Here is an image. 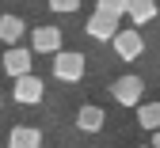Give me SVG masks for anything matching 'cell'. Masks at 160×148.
Returning <instances> with one entry per match:
<instances>
[{
  "instance_id": "cell-1",
  "label": "cell",
  "mask_w": 160,
  "mask_h": 148,
  "mask_svg": "<svg viewBox=\"0 0 160 148\" xmlns=\"http://www.w3.org/2000/svg\"><path fill=\"white\" fill-rule=\"evenodd\" d=\"M53 76L61 84H80V76H84V53L76 50H61L53 57Z\"/></svg>"
},
{
  "instance_id": "cell-2",
  "label": "cell",
  "mask_w": 160,
  "mask_h": 148,
  "mask_svg": "<svg viewBox=\"0 0 160 148\" xmlns=\"http://www.w3.org/2000/svg\"><path fill=\"white\" fill-rule=\"evenodd\" d=\"M12 95H15V103H23V107H34V103H42V95H46V80L42 76H19L15 84H12Z\"/></svg>"
},
{
  "instance_id": "cell-3",
  "label": "cell",
  "mask_w": 160,
  "mask_h": 148,
  "mask_svg": "<svg viewBox=\"0 0 160 148\" xmlns=\"http://www.w3.org/2000/svg\"><path fill=\"white\" fill-rule=\"evenodd\" d=\"M141 91H145L141 76H118L111 84V95H114V103H122V107H137V103H141Z\"/></svg>"
},
{
  "instance_id": "cell-4",
  "label": "cell",
  "mask_w": 160,
  "mask_h": 148,
  "mask_svg": "<svg viewBox=\"0 0 160 148\" xmlns=\"http://www.w3.org/2000/svg\"><path fill=\"white\" fill-rule=\"evenodd\" d=\"M31 53H61V31H57L53 23H42L31 31Z\"/></svg>"
},
{
  "instance_id": "cell-5",
  "label": "cell",
  "mask_w": 160,
  "mask_h": 148,
  "mask_svg": "<svg viewBox=\"0 0 160 148\" xmlns=\"http://www.w3.org/2000/svg\"><path fill=\"white\" fill-rule=\"evenodd\" d=\"M114 53L122 57V61H137V57L145 53V38H141V31H137V27L118 31V34H114Z\"/></svg>"
},
{
  "instance_id": "cell-6",
  "label": "cell",
  "mask_w": 160,
  "mask_h": 148,
  "mask_svg": "<svg viewBox=\"0 0 160 148\" xmlns=\"http://www.w3.org/2000/svg\"><path fill=\"white\" fill-rule=\"evenodd\" d=\"M4 72L12 76V80H19V76H31V65H34V53L31 50H23V46H12L8 53H4Z\"/></svg>"
},
{
  "instance_id": "cell-7",
  "label": "cell",
  "mask_w": 160,
  "mask_h": 148,
  "mask_svg": "<svg viewBox=\"0 0 160 148\" xmlns=\"http://www.w3.org/2000/svg\"><path fill=\"white\" fill-rule=\"evenodd\" d=\"M103 122H107V114L99 110L95 103H84V107L76 110V129H80V133H99Z\"/></svg>"
},
{
  "instance_id": "cell-8",
  "label": "cell",
  "mask_w": 160,
  "mask_h": 148,
  "mask_svg": "<svg viewBox=\"0 0 160 148\" xmlns=\"http://www.w3.org/2000/svg\"><path fill=\"white\" fill-rule=\"evenodd\" d=\"M8 148H42V133L34 125H15L8 133Z\"/></svg>"
},
{
  "instance_id": "cell-9",
  "label": "cell",
  "mask_w": 160,
  "mask_h": 148,
  "mask_svg": "<svg viewBox=\"0 0 160 148\" xmlns=\"http://www.w3.org/2000/svg\"><path fill=\"white\" fill-rule=\"evenodd\" d=\"M23 31H27V23H23L19 15H0V42H8V50H12V46H19Z\"/></svg>"
},
{
  "instance_id": "cell-10",
  "label": "cell",
  "mask_w": 160,
  "mask_h": 148,
  "mask_svg": "<svg viewBox=\"0 0 160 148\" xmlns=\"http://www.w3.org/2000/svg\"><path fill=\"white\" fill-rule=\"evenodd\" d=\"M88 34H92L95 42H114L118 23H111V19H103V15H92V19H88Z\"/></svg>"
},
{
  "instance_id": "cell-11",
  "label": "cell",
  "mask_w": 160,
  "mask_h": 148,
  "mask_svg": "<svg viewBox=\"0 0 160 148\" xmlns=\"http://www.w3.org/2000/svg\"><path fill=\"white\" fill-rule=\"evenodd\" d=\"M137 125L149 133H160V103H141L137 107Z\"/></svg>"
},
{
  "instance_id": "cell-12",
  "label": "cell",
  "mask_w": 160,
  "mask_h": 148,
  "mask_svg": "<svg viewBox=\"0 0 160 148\" xmlns=\"http://www.w3.org/2000/svg\"><path fill=\"white\" fill-rule=\"evenodd\" d=\"M160 4H152V0H130V23H149V19H156Z\"/></svg>"
},
{
  "instance_id": "cell-13",
  "label": "cell",
  "mask_w": 160,
  "mask_h": 148,
  "mask_svg": "<svg viewBox=\"0 0 160 148\" xmlns=\"http://www.w3.org/2000/svg\"><path fill=\"white\" fill-rule=\"evenodd\" d=\"M126 12H130V0H99V4H95V15L111 19V23H118Z\"/></svg>"
},
{
  "instance_id": "cell-14",
  "label": "cell",
  "mask_w": 160,
  "mask_h": 148,
  "mask_svg": "<svg viewBox=\"0 0 160 148\" xmlns=\"http://www.w3.org/2000/svg\"><path fill=\"white\" fill-rule=\"evenodd\" d=\"M50 12H76V0H50Z\"/></svg>"
},
{
  "instance_id": "cell-15",
  "label": "cell",
  "mask_w": 160,
  "mask_h": 148,
  "mask_svg": "<svg viewBox=\"0 0 160 148\" xmlns=\"http://www.w3.org/2000/svg\"><path fill=\"white\" fill-rule=\"evenodd\" d=\"M149 148H160V133H152V144H149Z\"/></svg>"
},
{
  "instance_id": "cell-16",
  "label": "cell",
  "mask_w": 160,
  "mask_h": 148,
  "mask_svg": "<svg viewBox=\"0 0 160 148\" xmlns=\"http://www.w3.org/2000/svg\"><path fill=\"white\" fill-rule=\"evenodd\" d=\"M137 148H149V144H137Z\"/></svg>"
},
{
  "instance_id": "cell-17",
  "label": "cell",
  "mask_w": 160,
  "mask_h": 148,
  "mask_svg": "<svg viewBox=\"0 0 160 148\" xmlns=\"http://www.w3.org/2000/svg\"><path fill=\"white\" fill-rule=\"evenodd\" d=\"M0 103H4V99H0Z\"/></svg>"
}]
</instances>
